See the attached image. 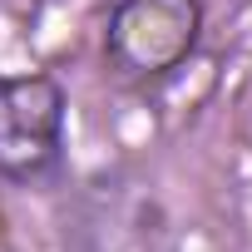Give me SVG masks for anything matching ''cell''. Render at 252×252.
I'll use <instances>...</instances> for the list:
<instances>
[{"label": "cell", "mask_w": 252, "mask_h": 252, "mask_svg": "<svg viewBox=\"0 0 252 252\" xmlns=\"http://www.w3.org/2000/svg\"><path fill=\"white\" fill-rule=\"evenodd\" d=\"M203 35L198 0H114L104 25V55L124 79H163L183 69Z\"/></svg>", "instance_id": "1"}, {"label": "cell", "mask_w": 252, "mask_h": 252, "mask_svg": "<svg viewBox=\"0 0 252 252\" xmlns=\"http://www.w3.org/2000/svg\"><path fill=\"white\" fill-rule=\"evenodd\" d=\"M64 149V89L55 74H0V178H40Z\"/></svg>", "instance_id": "2"}, {"label": "cell", "mask_w": 252, "mask_h": 252, "mask_svg": "<svg viewBox=\"0 0 252 252\" xmlns=\"http://www.w3.org/2000/svg\"><path fill=\"white\" fill-rule=\"evenodd\" d=\"M158 203L129 173L84 183L64 213V252H154Z\"/></svg>", "instance_id": "3"}]
</instances>
